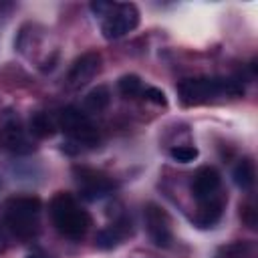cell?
<instances>
[{
    "label": "cell",
    "instance_id": "9a60e30c",
    "mask_svg": "<svg viewBox=\"0 0 258 258\" xmlns=\"http://www.w3.org/2000/svg\"><path fill=\"white\" fill-rule=\"evenodd\" d=\"M109 101H111L109 89L103 87V85H99V87H95V89H91L87 93V97H85V111H89V113H101V111L107 109Z\"/></svg>",
    "mask_w": 258,
    "mask_h": 258
},
{
    "label": "cell",
    "instance_id": "ac0fdd59",
    "mask_svg": "<svg viewBox=\"0 0 258 258\" xmlns=\"http://www.w3.org/2000/svg\"><path fill=\"white\" fill-rule=\"evenodd\" d=\"M171 157L179 163H189L198 157V149L191 147V145H177V147L171 149Z\"/></svg>",
    "mask_w": 258,
    "mask_h": 258
},
{
    "label": "cell",
    "instance_id": "3957f363",
    "mask_svg": "<svg viewBox=\"0 0 258 258\" xmlns=\"http://www.w3.org/2000/svg\"><path fill=\"white\" fill-rule=\"evenodd\" d=\"M50 220L54 228L69 240H81L89 232L91 216L87 210L79 206V202L71 194H56L50 200Z\"/></svg>",
    "mask_w": 258,
    "mask_h": 258
},
{
    "label": "cell",
    "instance_id": "44dd1931",
    "mask_svg": "<svg viewBox=\"0 0 258 258\" xmlns=\"http://www.w3.org/2000/svg\"><path fill=\"white\" fill-rule=\"evenodd\" d=\"M6 244H8V242H6V236H4V232L0 230V254L6 250Z\"/></svg>",
    "mask_w": 258,
    "mask_h": 258
},
{
    "label": "cell",
    "instance_id": "6da1fadb",
    "mask_svg": "<svg viewBox=\"0 0 258 258\" xmlns=\"http://www.w3.org/2000/svg\"><path fill=\"white\" fill-rule=\"evenodd\" d=\"M40 200L30 196L10 198L2 204L0 216L4 226L18 240H32L40 230Z\"/></svg>",
    "mask_w": 258,
    "mask_h": 258
},
{
    "label": "cell",
    "instance_id": "5b68a950",
    "mask_svg": "<svg viewBox=\"0 0 258 258\" xmlns=\"http://www.w3.org/2000/svg\"><path fill=\"white\" fill-rule=\"evenodd\" d=\"M139 24V10L131 2L111 4L105 16H101V32L107 40H117L127 32L135 30Z\"/></svg>",
    "mask_w": 258,
    "mask_h": 258
},
{
    "label": "cell",
    "instance_id": "52a82bcc",
    "mask_svg": "<svg viewBox=\"0 0 258 258\" xmlns=\"http://www.w3.org/2000/svg\"><path fill=\"white\" fill-rule=\"evenodd\" d=\"M143 218H145V228L151 242L157 248H169L173 236H171L169 216L165 214V210L157 204H147L143 210Z\"/></svg>",
    "mask_w": 258,
    "mask_h": 258
},
{
    "label": "cell",
    "instance_id": "9c48e42d",
    "mask_svg": "<svg viewBox=\"0 0 258 258\" xmlns=\"http://www.w3.org/2000/svg\"><path fill=\"white\" fill-rule=\"evenodd\" d=\"M99 71H101V54L97 50H89L79 58H75V62L67 73L64 83L69 89H81L89 81H93Z\"/></svg>",
    "mask_w": 258,
    "mask_h": 258
},
{
    "label": "cell",
    "instance_id": "30bf717a",
    "mask_svg": "<svg viewBox=\"0 0 258 258\" xmlns=\"http://www.w3.org/2000/svg\"><path fill=\"white\" fill-rule=\"evenodd\" d=\"M220 185H222L220 173H218L214 167L206 165V167H200V169L194 173V179H191V194H194L196 202L202 204V202H208V200L218 198Z\"/></svg>",
    "mask_w": 258,
    "mask_h": 258
},
{
    "label": "cell",
    "instance_id": "277c9868",
    "mask_svg": "<svg viewBox=\"0 0 258 258\" xmlns=\"http://www.w3.org/2000/svg\"><path fill=\"white\" fill-rule=\"evenodd\" d=\"M56 127L69 137V145L95 147L99 143V131L91 123L89 115L77 107H64L56 115Z\"/></svg>",
    "mask_w": 258,
    "mask_h": 258
},
{
    "label": "cell",
    "instance_id": "8fae6325",
    "mask_svg": "<svg viewBox=\"0 0 258 258\" xmlns=\"http://www.w3.org/2000/svg\"><path fill=\"white\" fill-rule=\"evenodd\" d=\"M56 129H58V127H56V119H54L50 113H46V111H36V113H32V117H30V121H28V133H30L32 137H36V139L50 137V135H54Z\"/></svg>",
    "mask_w": 258,
    "mask_h": 258
},
{
    "label": "cell",
    "instance_id": "7c38bea8",
    "mask_svg": "<svg viewBox=\"0 0 258 258\" xmlns=\"http://www.w3.org/2000/svg\"><path fill=\"white\" fill-rule=\"evenodd\" d=\"M222 210H224V202L220 198L202 202V204H198V214H196L194 220H196V224L200 228H210V226H214L220 220Z\"/></svg>",
    "mask_w": 258,
    "mask_h": 258
},
{
    "label": "cell",
    "instance_id": "5bb4252c",
    "mask_svg": "<svg viewBox=\"0 0 258 258\" xmlns=\"http://www.w3.org/2000/svg\"><path fill=\"white\" fill-rule=\"evenodd\" d=\"M127 236V224L125 222H117V224H111L109 228H105V230H101L99 234H97V246L99 248H113V246H117L123 238Z\"/></svg>",
    "mask_w": 258,
    "mask_h": 258
},
{
    "label": "cell",
    "instance_id": "8992f818",
    "mask_svg": "<svg viewBox=\"0 0 258 258\" xmlns=\"http://www.w3.org/2000/svg\"><path fill=\"white\" fill-rule=\"evenodd\" d=\"M0 143L4 149L12 151L16 155H26V153L34 151L30 133L24 129L22 121L12 111H6L0 119Z\"/></svg>",
    "mask_w": 258,
    "mask_h": 258
},
{
    "label": "cell",
    "instance_id": "ffe728a7",
    "mask_svg": "<svg viewBox=\"0 0 258 258\" xmlns=\"http://www.w3.org/2000/svg\"><path fill=\"white\" fill-rule=\"evenodd\" d=\"M26 258H50V256L44 252H30V254H26Z\"/></svg>",
    "mask_w": 258,
    "mask_h": 258
},
{
    "label": "cell",
    "instance_id": "ba28073f",
    "mask_svg": "<svg viewBox=\"0 0 258 258\" xmlns=\"http://www.w3.org/2000/svg\"><path fill=\"white\" fill-rule=\"evenodd\" d=\"M75 175H77V185H79L81 196L85 200H89V202L103 200L115 189V183L101 171H95V169H89V167H81V169L75 171Z\"/></svg>",
    "mask_w": 258,
    "mask_h": 258
},
{
    "label": "cell",
    "instance_id": "7a4b0ae2",
    "mask_svg": "<svg viewBox=\"0 0 258 258\" xmlns=\"http://www.w3.org/2000/svg\"><path fill=\"white\" fill-rule=\"evenodd\" d=\"M242 83L238 79H220V77H196L185 79L177 85L179 101L185 107H196L214 101L222 95H242Z\"/></svg>",
    "mask_w": 258,
    "mask_h": 258
},
{
    "label": "cell",
    "instance_id": "d6986e66",
    "mask_svg": "<svg viewBox=\"0 0 258 258\" xmlns=\"http://www.w3.org/2000/svg\"><path fill=\"white\" fill-rule=\"evenodd\" d=\"M143 95H145V99L147 101H151V103H155V105H167V99H165V93L163 91H159V89H155V87H149V89H145L143 91Z\"/></svg>",
    "mask_w": 258,
    "mask_h": 258
},
{
    "label": "cell",
    "instance_id": "4fadbf2b",
    "mask_svg": "<svg viewBox=\"0 0 258 258\" xmlns=\"http://www.w3.org/2000/svg\"><path fill=\"white\" fill-rule=\"evenodd\" d=\"M232 177H234V183L240 187V189H250L256 181V167H254V161L250 157H244L240 159L234 169H232Z\"/></svg>",
    "mask_w": 258,
    "mask_h": 258
},
{
    "label": "cell",
    "instance_id": "e0dca14e",
    "mask_svg": "<svg viewBox=\"0 0 258 258\" xmlns=\"http://www.w3.org/2000/svg\"><path fill=\"white\" fill-rule=\"evenodd\" d=\"M117 89L123 97H137L143 93V83L137 75H123L117 81Z\"/></svg>",
    "mask_w": 258,
    "mask_h": 258
},
{
    "label": "cell",
    "instance_id": "2e32d148",
    "mask_svg": "<svg viewBox=\"0 0 258 258\" xmlns=\"http://www.w3.org/2000/svg\"><path fill=\"white\" fill-rule=\"evenodd\" d=\"M216 258H256V248L252 242H234L220 248Z\"/></svg>",
    "mask_w": 258,
    "mask_h": 258
}]
</instances>
